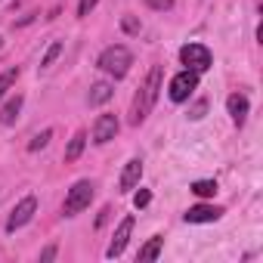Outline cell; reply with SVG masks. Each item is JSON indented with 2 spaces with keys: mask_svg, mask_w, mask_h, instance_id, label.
<instances>
[{
  "mask_svg": "<svg viewBox=\"0 0 263 263\" xmlns=\"http://www.w3.org/2000/svg\"><path fill=\"white\" fill-rule=\"evenodd\" d=\"M161 84H164V68L161 65H152L149 74H146V81L140 84V90L134 96V111H130V124H134V127H140L149 118V111L155 108V99L161 93Z\"/></svg>",
  "mask_w": 263,
  "mask_h": 263,
  "instance_id": "cell-1",
  "label": "cell"
},
{
  "mask_svg": "<svg viewBox=\"0 0 263 263\" xmlns=\"http://www.w3.org/2000/svg\"><path fill=\"white\" fill-rule=\"evenodd\" d=\"M96 65H99L105 74H111L115 81H121V78H127L130 65H134V53H130L124 44H111V47H105V50L99 53Z\"/></svg>",
  "mask_w": 263,
  "mask_h": 263,
  "instance_id": "cell-2",
  "label": "cell"
},
{
  "mask_svg": "<svg viewBox=\"0 0 263 263\" xmlns=\"http://www.w3.org/2000/svg\"><path fill=\"white\" fill-rule=\"evenodd\" d=\"M93 192H96L93 180H78V183L68 189V195H65L62 214H65V217H74V214L87 211V208H90V201H93Z\"/></svg>",
  "mask_w": 263,
  "mask_h": 263,
  "instance_id": "cell-3",
  "label": "cell"
},
{
  "mask_svg": "<svg viewBox=\"0 0 263 263\" xmlns=\"http://www.w3.org/2000/svg\"><path fill=\"white\" fill-rule=\"evenodd\" d=\"M180 62L189 68V71H208L211 65H214V56H211V50L204 47V44H186L183 50H180Z\"/></svg>",
  "mask_w": 263,
  "mask_h": 263,
  "instance_id": "cell-4",
  "label": "cell"
},
{
  "mask_svg": "<svg viewBox=\"0 0 263 263\" xmlns=\"http://www.w3.org/2000/svg\"><path fill=\"white\" fill-rule=\"evenodd\" d=\"M195 90H198V71H189V68H183L180 74H174V78H171L167 96H171L174 102H186V99H189Z\"/></svg>",
  "mask_w": 263,
  "mask_h": 263,
  "instance_id": "cell-5",
  "label": "cell"
},
{
  "mask_svg": "<svg viewBox=\"0 0 263 263\" xmlns=\"http://www.w3.org/2000/svg\"><path fill=\"white\" fill-rule=\"evenodd\" d=\"M34 211H37V198H34V195H25V198L13 208V214H10V220H7V232H16V229H22L25 223H31Z\"/></svg>",
  "mask_w": 263,
  "mask_h": 263,
  "instance_id": "cell-6",
  "label": "cell"
},
{
  "mask_svg": "<svg viewBox=\"0 0 263 263\" xmlns=\"http://www.w3.org/2000/svg\"><path fill=\"white\" fill-rule=\"evenodd\" d=\"M118 130H121V124H118V118L115 115H99L96 118V124H93V143L96 146H105V143H111L115 137H118Z\"/></svg>",
  "mask_w": 263,
  "mask_h": 263,
  "instance_id": "cell-7",
  "label": "cell"
},
{
  "mask_svg": "<svg viewBox=\"0 0 263 263\" xmlns=\"http://www.w3.org/2000/svg\"><path fill=\"white\" fill-rule=\"evenodd\" d=\"M134 217H124L121 223H118V229H115V238H111V245H108V251H105V257L108 260H115V257H121L124 254V248H127V241H130V232H134Z\"/></svg>",
  "mask_w": 263,
  "mask_h": 263,
  "instance_id": "cell-8",
  "label": "cell"
},
{
  "mask_svg": "<svg viewBox=\"0 0 263 263\" xmlns=\"http://www.w3.org/2000/svg\"><path fill=\"white\" fill-rule=\"evenodd\" d=\"M140 177H143V158H130L121 171V180H118V189L121 192H134L140 186Z\"/></svg>",
  "mask_w": 263,
  "mask_h": 263,
  "instance_id": "cell-9",
  "label": "cell"
},
{
  "mask_svg": "<svg viewBox=\"0 0 263 263\" xmlns=\"http://www.w3.org/2000/svg\"><path fill=\"white\" fill-rule=\"evenodd\" d=\"M183 217H186V223H217L223 217V208H217V204H195Z\"/></svg>",
  "mask_w": 263,
  "mask_h": 263,
  "instance_id": "cell-10",
  "label": "cell"
},
{
  "mask_svg": "<svg viewBox=\"0 0 263 263\" xmlns=\"http://www.w3.org/2000/svg\"><path fill=\"white\" fill-rule=\"evenodd\" d=\"M226 108H229V115H232V121L241 127L245 121H248V111H251V102H248V96L245 93H232L229 99H226Z\"/></svg>",
  "mask_w": 263,
  "mask_h": 263,
  "instance_id": "cell-11",
  "label": "cell"
},
{
  "mask_svg": "<svg viewBox=\"0 0 263 263\" xmlns=\"http://www.w3.org/2000/svg\"><path fill=\"white\" fill-rule=\"evenodd\" d=\"M19 111H22V93H16V96H10L4 105H0V124L4 127H10V124H16V118H19Z\"/></svg>",
  "mask_w": 263,
  "mask_h": 263,
  "instance_id": "cell-12",
  "label": "cell"
},
{
  "mask_svg": "<svg viewBox=\"0 0 263 263\" xmlns=\"http://www.w3.org/2000/svg\"><path fill=\"white\" fill-rule=\"evenodd\" d=\"M161 248H164V238H161V235H152V238L140 248L137 260H140V263H152V260H158V257H161Z\"/></svg>",
  "mask_w": 263,
  "mask_h": 263,
  "instance_id": "cell-13",
  "label": "cell"
},
{
  "mask_svg": "<svg viewBox=\"0 0 263 263\" xmlns=\"http://www.w3.org/2000/svg\"><path fill=\"white\" fill-rule=\"evenodd\" d=\"M115 96V87L108 84V81H96L93 87H90V96H87V102L90 105H102V102H108Z\"/></svg>",
  "mask_w": 263,
  "mask_h": 263,
  "instance_id": "cell-14",
  "label": "cell"
},
{
  "mask_svg": "<svg viewBox=\"0 0 263 263\" xmlns=\"http://www.w3.org/2000/svg\"><path fill=\"white\" fill-rule=\"evenodd\" d=\"M84 146H87V134L78 130V134L71 137V143H68V149H65V161H78L81 152H84Z\"/></svg>",
  "mask_w": 263,
  "mask_h": 263,
  "instance_id": "cell-15",
  "label": "cell"
},
{
  "mask_svg": "<svg viewBox=\"0 0 263 263\" xmlns=\"http://www.w3.org/2000/svg\"><path fill=\"white\" fill-rule=\"evenodd\" d=\"M189 189H192L198 198H214V195H217V183H214V180H195Z\"/></svg>",
  "mask_w": 263,
  "mask_h": 263,
  "instance_id": "cell-16",
  "label": "cell"
},
{
  "mask_svg": "<svg viewBox=\"0 0 263 263\" xmlns=\"http://www.w3.org/2000/svg\"><path fill=\"white\" fill-rule=\"evenodd\" d=\"M62 56V41H53L50 47H47V53H44V59H41V68H50L56 59Z\"/></svg>",
  "mask_w": 263,
  "mask_h": 263,
  "instance_id": "cell-17",
  "label": "cell"
},
{
  "mask_svg": "<svg viewBox=\"0 0 263 263\" xmlns=\"http://www.w3.org/2000/svg\"><path fill=\"white\" fill-rule=\"evenodd\" d=\"M16 78H19V68H16V65H13V68H7L4 74H0V99H4V96H7V90L16 84Z\"/></svg>",
  "mask_w": 263,
  "mask_h": 263,
  "instance_id": "cell-18",
  "label": "cell"
},
{
  "mask_svg": "<svg viewBox=\"0 0 263 263\" xmlns=\"http://www.w3.org/2000/svg\"><path fill=\"white\" fill-rule=\"evenodd\" d=\"M50 140H53V130L47 127V130H41V134H37V137H34L31 143H28V152H37V149H44V146H47Z\"/></svg>",
  "mask_w": 263,
  "mask_h": 263,
  "instance_id": "cell-19",
  "label": "cell"
},
{
  "mask_svg": "<svg viewBox=\"0 0 263 263\" xmlns=\"http://www.w3.org/2000/svg\"><path fill=\"white\" fill-rule=\"evenodd\" d=\"M204 115H208V99H198V102L192 105V111H189V118H192V121H201Z\"/></svg>",
  "mask_w": 263,
  "mask_h": 263,
  "instance_id": "cell-20",
  "label": "cell"
},
{
  "mask_svg": "<svg viewBox=\"0 0 263 263\" xmlns=\"http://www.w3.org/2000/svg\"><path fill=\"white\" fill-rule=\"evenodd\" d=\"M121 28H124L127 34H140V22H137L134 16H124V19H121Z\"/></svg>",
  "mask_w": 263,
  "mask_h": 263,
  "instance_id": "cell-21",
  "label": "cell"
},
{
  "mask_svg": "<svg viewBox=\"0 0 263 263\" xmlns=\"http://www.w3.org/2000/svg\"><path fill=\"white\" fill-rule=\"evenodd\" d=\"M149 201H152V192H149V189H140V192L134 195V208H137V211H140V208H146Z\"/></svg>",
  "mask_w": 263,
  "mask_h": 263,
  "instance_id": "cell-22",
  "label": "cell"
},
{
  "mask_svg": "<svg viewBox=\"0 0 263 263\" xmlns=\"http://www.w3.org/2000/svg\"><path fill=\"white\" fill-rule=\"evenodd\" d=\"M146 4H149L152 10H158V13H167V10H174V0H146Z\"/></svg>",
  "mask_w": 263,
  "mask_h": 263,
  "instance_id": "cell-23",
  "label": "cell"
},
{
  "mask_svg": "<svg viewBox=\"0 0 263 263\" xmlns=\"http://www.w3.org/2000/svg\"><path fill=\"white\" fill-rule=\"evenodd\" d=\"M96 4H99V0H81V4H78V16H90Z\"/></svg>",
  "mask_w": 263,
  "mask_h": 263,
  "instance_id": "cell-24",
  "label": "cell"
},
{
  "mask_svg": "<svg viewBox=\"0 0 263 263\" xmlns=\"http://www.w3.org/2000/svg\"><path fill=\"white\" fill-rule=\"evenodd\" d=\"M53 257H56V245H50V248H44V251H41V263H50Z\"/></svg>",
  "mask_w": 263,
  "mask_h": 263,
  "instance_id": "cell-25",
  "label": "cell"
},
{
  "mask_svg": "<svg viewBox=\"0 0 263 263\" xmlns=\"http://www.w3.org/2000/svg\"><path fill=\"white\" fill-rule=\"evenodd\" d=\"M0 47H4V37H0Z\"/></svg>",
  "mask_w": 263,
  "mask_h": 263,
  "instance_id": "cell-26",
  "label": "cell"
}]
</instances>
